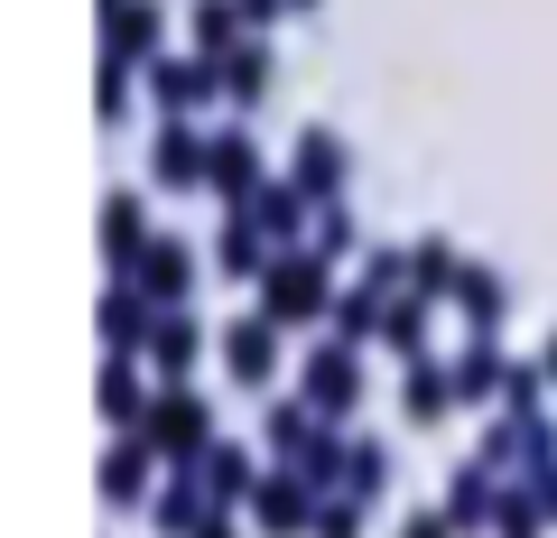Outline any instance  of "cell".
I'll return each mask as SVG.
<instances>
[{"label":"cell","instance_id":"1","mask_svg":"<svg viewBox=\"0 0 557 538\" xmlns=\"http://www.w3.org/2000/svg\"><path fill=\"white\" fill-rule=\"evenodd\" d=\"M307 380H317V399H335V409H344V399H354V362H335V353H325V362H317V372H307Z\"/></svg>","mask_w":557,"mask_h":538}]
</instances>
